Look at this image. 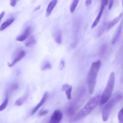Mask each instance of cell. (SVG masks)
<instances>
[{"instance_id": "1", "label": "cell", "mask_w": 123, "mask_h": 123, "mask_svg": "<svg viewBox=\"0 0 123 123\" xmlns=\"http://www.w3.org/2000/svg\"><path fill=\"white\" fill-rule=\"evenodd\" d=\"M101 62L98 60L91 64L87 78V84L90 95L93 93L96 85L97 75L101 65Z\"/></svg>"}, {"instance_id": "2", "label": "cell", "mask_w": 123, "mask_h": 123, "mask_svg": "<svg viewBox=\"0 0 123 123\" xmlns=\"http://www.w3.org/2000/svg\"><path fill=\"white\" fill-rule=\"evenodd\" d=\"M100 96L98 95L89 100L83 108L71 119V122L80 120L90 114L100 102Z\"/></svg>"}, {"instance_id": "3", "label": "cell", "mask_w": 123, "mask_h": 123, "mask_svg": "<svg viewBox=\"0 0 123 123\" xmlns=\"http://www.w3.org/2000/svg\"><path fill=\"white\" fill-rule=\"evenodd\" d=\"M122 98V93L120 92H117L112 98L107 102L102 111V119L104 121L106 122L108 120L114 107Z\"/></svg>"}, {"instance_id": "4", "label": "cell", "mask_w": 123, "mask_h": 123, "mask_svg": "<svg viewBox=\"0 0 123 123\" xmlns=\"http://www.w3.org/2000/svg\"><path fill=\"white\" fill-rule=\"evenodd\" d=\"M115 80V73L112 72L110 74L106 86L100 98L99 103L101 105H104L110 100L113 90Z\"/></svg>"}, {"instance_id": "5", "label": "cell", "mask_w": 123, "mask_h": 123, "mask_svg": "<svg viewBox=\"0 0 123 123\" xmlns=\"http://www.w3.org/2000/svg\"><path fill=\"white\" fill-rule=\"evenodd\" d=\"M108 2V1L106 0L101 1V5L100 11H99L98 16H97L95 20L94 21V22L91 25V28H92L93 29L95 28L99 23L100 20L101 18L102 13H103V12L106 6L107 5Z\"/></svg>"}, {"instance_id": "6", "label": "cell", "mask_w": 123, "mask_h": 123, "mask_svg": "<svg viewBox=\"0 0 123 123\" xmlns=\"http://www.w3.org/2000/svg\"><path fill=\"white\" fill-rule=\"evenodd\" d=\"M74 23V40L73 42L72 43L73 47L76 45L77 44V41L78 34L80 31V25H81V21L80 19H77L75 20Z\"/></svg>"}, {"instance_id": "7", "label": "cell", "mask_w": 123, "mask_h": 123, "mask_svg": "<svg viewBox=\"0 0 123 123\" xmlns=\"http://www.w3.org/2000/svg\"><path fill=\"white\" fill-rule=\"evenodd\" d=\"M63 117V113L60 110L56 109L54 111L51 117L49 123H60Z\"/></svg>"}, {"instance_id": "8", "label": "cell", "mask_w": 123, "mask_h": 123, "mask_svg": "<svg viewBox=\"0 0 123 123\" xmlns=\"http://www.w3.org/2000/svg\"><path fill=\"white\" fill-rule=\"evenodd\" d=\"M122 21H121V24L117 28L113 37L111 40V43L112 44H114L117 42L122 33Z\"/></svg>"}, {"instance_id": "9", "label": "cell", "mask_w": 123, "mask_h": 123, "mask_svg": "<svg viewBox=\"0 0 123 123\" xmlns=\"http://www.w3.org/2000/svg\"><path fill=\"white\" fill-rule=\"evenodd\" d=\"M48 95H49V93L47 91H46L44 93L41 101L38 104H37V105L36 107H34V108L32 110L31 112V115H33L44 104L45 101L48 98Z\"/></svg>"}, {"instance_id": "10", "label": "cell", "mask_w": 123, "mask_h": 123, "mask_svg": "<svg viewBox=\"0 0 123 123\" xmlns=\"http://www.w3.org/2000/svg\"><path fill=\"white\" fill-rule=\"evenodd\" d=\"M31 29H32L31 27L26 28L23 34L18 36L16 38V41L19 42H23L25 41L31 32Z\"/></svg>"}, {"instance_id": "11", "label": "cell", "mask_w": 123, "mask_h": 123, "mask_svg": "<svg viewBox=\"0 0 123 123\" xmlns=\"http://www.w3.org/2000/svg\"><path fill=\"white\" fill-rule=\"evenodd\" d=\"M73 87L72 86L70 85L67 83H65L63 85L62 87V90L65 91L67 95L68 99L70 100L72 98V92Z\"/></svg>"}, {"instance_id": "12", "label": "cell", "mask_w": 123, "mask_h": 123, "mask_svg": "<svg viewBox=\"0 0 123 123\" xmlns=\"http://www.w3.org/2000/svg\"><path fill=\"white\" fill-rule=\"evenodd\" d=\"M25 55V52L24 51H21L19 52V53L16 57L15 59L12 62L11 64H8V67H13L17 62H19L20 60H21L23 58H24Z\"/></svg>"}, {"instance_id": "13", "label": "cell", "mask_w": 123, "mask_h": 123, "mask_svg": "<svg viewBox=\"0 0 123 123\" xmlns=\"http://www.w3.org/2000/svg\"><path fill=\"white\" fill-rule=\"evenodd\" d=\"M122 16V13H121L118 16L116 17L115 18H114L111 21L109 22V23H107V27H106V29L107 31L110 30L111 28H113L114 26L116 25L119 21H120L121 18Z\"/></svg>"}, {"instance_id": "14", "label": "cell", "mask_w": 123, "mask_h": 123, "mask_svg": "<svg viewBox=\"0 0 123 123\" xmlns=\"http://www.w3.org/2000/svg\"><path fill=\"white\" fill-rule=\"evenodd\" d=\"M57 2H58V1L56 0H53L49 3L46 10V16L47 17H49L53 9H54L56 4H57Z\"/></svg>"}, {"instance_id": "15", "label": "cell", "mask_w": 123, "mask_h": 123, "mask_svg": "<svg viewBox=\"0 0 123 123\" xmlns=\"http://www.w3.org/2000/svg\"><path fill=\"white\" fill-rule=\"evenodd\" d=\"M54 38L55 42L58 44H61L62 42V35L61 30L56 31L54 33Z\"/></svg>"}, {"instance_id": "16", "label": "cell", "mask_w": 123, "mask_h": 123, "mask_svg": "<svg viewBox=\"0 0 123 123\" xmlns=\"http://www.w3.org/2000/svg\"><path fill=\"white\" fill-rule=\"evenodd\" d=\"M15 21V19L13 18H10L5 21L1 25L0 27V31H2L5 29L7 27H8L10 25H11Z\"/></svg>"}, {"instance_id": "17", "label": "cell", "mask_w": 123, "mask_h": 123, "mask_svg": "<svg viewBox=\"0 0 123 123\" xmlns=\"http://www.w3.org/2000/svg\"><path fill=\"white\" fill-rule=\"evenodd\" d=\"M36 41L33 36H31L27 40L25 43V46L26 47H30L34 45L36 43Z\"/></svg>"}, {"instance_id": "18", "label": "cell", "mask_w": 123, "mask_h": 123, "mask_svg": "<svg viewBox=\"0 0 123 123\" xmlns=\"http://www.w3.org/2000/svg\"><path fill=\"white\" fill-rule=\"evenodd\" d=\"M108 49V46L106 44H102L99 50V56L100 57H102L104 56L105 54Z\"/></svg>"}, {"instance_id": "19", "label": "cell", "mask_w": 123, "mask_h": 123, "mask_svg": "<svg viewBox=\"0 0 123 123\" xmlns=\"http://www.w3.org/2000/svg\"><path fill=\"white\" fill-rule=\"evenodd\" d=\"M79 1H80L78 0H74L73 1L71 5H70V12L71 13H73L74 12L76 7L77 6Z\"/></svg>"}, {"instance_id": "20", "label": "cell", "mask_w": 123, "mask_h": 123, "mask_svg": "<svg viewBox=\"0 0 123 123\" xmlns=\"http://www.w3.org/2000/svg\"><path fill=\"white\" fill-rule=\"evenodd\" d=\"M52 65L49 62H45L41 67V70L43 71L50 69H51Z\"/></svg>"}, {"instance_id": "21", "label": "cell", "mask_w": 123, "mask_h": 123, "mask_svg": "<svg viewBox=\"0 0 123 123\" xmlns=\"http://www.w3.org/2000/svg\"><path fill=\"white\" fill-rule=\"evenodd\" d=\"M26 97H27V96H26V95H25L18 98L16 101L15 104L16 105L18 106L21 105L24 103L25 101L26 100Z\"/></svg>"}, {"instance_id": "22", "label": "cell", "mask_w": 123, "mask_h": 123, "mask_svg": "<svg viewBox=\"0 0 123 123\" xmlns=\"http://www.w3.org/2000/svg\"><path fill=\"white\" fill-rule=\"evenodd\" d=\"M106 27H107V23L104 24L103 25L101 26V27L99 29L98 33V36H100L104 33L105 30L106 28Z\"/></svg>"}, {"instance_id": "23", "label": "cell", "mask_w": 123, "mask_h": 123, "mask_svg": "<svg viewBox=\"0 0 123 123\" xmlns=\"http://www.w3.org/2000/svg\"><path fill=\"white\" fill-rule=\"evenodd\" d=\"M119 123H123V108L119 111L118 115Z\"/></svg>"}, {"instance_id": "24", "label": "cell", "mask_w": 123, "mask_h": 123, "mask_svg": "<svg viewBox=\"0 0 123 123\" xmlns=\"http://www.w3.org/2000/svg\"><path fill=\"white\" fill-rule=\"evenodd\" d=\"M8 98H6L4 102L0 105V111H3L7 107L8 104Z\"/></svg>"}, {"instance_id": "25", "label": "cell", "mask_w": 123, "mask_h": 123, "mask_svg": "<svg viewBox=\"0 0 123 123\" xmlns=\"http://www.w3.org/2000/svg\"><path fill=\"white\" fill-rule=\"evenodd\" d=\"M65 67V62L64 60H61L60 62V64L59 68L61 70H62Z\"/></svg>"}, {"instance_id": "26", "label": "cell", "mask_w": 123, "mask_h": 123, "mask_svg": "<svg viewBox=\"0 0 123 123\" xmlns=\"http://www.w3.org/2000/svg\"><path fill=\"white\" fill-rule=\"evenodd\" d=\"M48 113V111L47 110H44L40 111L39 113V115L40 116L42 117L44 116L47 114Z\"/></svg>"}, {"instance_id": "27", "label": "cell", "mask_w": 123, "mask_h": 123, "mask_svg": "<svg viewBox=\"0 0 123 123\" xmlns=\"http://www.w3.org/2000/svg\"><path fill=\"white\" fill-rule=\"evenodd\" d=\"M113 0H110L109 2V4L108 9L111 10L113 6Z\"/></svg>"}, {"instance_id": "28", "label": "cell", "mask_w": 123, "mask_h": 123, "mask_svg": "<svg viewBox=\"0 0 123 123\" xmlns=\"http://www.w3.org/2000/svg\"><path fill=\"white\" fill-rule=\"evenodd\" d=\"M16 0H11L10 2V5L12 7H15L16 4Z\"/></svg>"}, {"instance_id": "29", "label": "cell", "mask_w": 123, "mask_h": 123, "mask_svg": "<svg viewBox=\"0 0 123 123\" xmlns=\"http://www.w3.org/2000/svg\"><path fill=\"white\" fill-rule=\"evenodd\" d=\"M92 3V0H86L85 2V5L87 7L89 6Z\"/></svg>"}, {"instance_id": "30", "label": "cell", "mask_w": 123, "mask_h": 123, "mask_svg": "<svg viewBox=\"0 0 123 123\" xmlns=\"http://www.w3.org/2000/svg\"><path fill=\"white\" fill-rule=\"evenodd\" d=\"M5 12H4V11H3V12H2L1 13H0V22L1 21L2 18H3L4 16H5Z\"/></svg>"}, {"instance_id": "31", "label": "cell", "mask_w": 123, "mask_h": 123, "mask_svg": "<svg viewBox=\"0 0 123 123\" xmlns=\"http://www.w3.org/2000/svg\"><path fill=\"white\" fill-rule=\"evenodd\" d=\"M40 8H41V6H39L38 7H37L36 8H35V10H35V11H37L38 10H39V9H40Z\"/></svg>"}]
</instances>
